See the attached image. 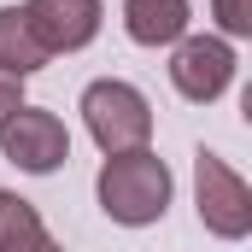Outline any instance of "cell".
<instances>
[{
  "instance_id": "6da1fadb",
  "label": "cell",
  "mask_w": 252,
  "mask_h": 252,
  "mask_svg": "<svg viewBox=\"0 0 252 252\" xmlns=\"http://www.w3.org/2000/svg\"><path fill=\"white\" fill-rule=\"evenodd\" d=\"M170 193H176V176L170 164L153 153V147H135V153H112L94 176V199L112 223L124 229H147V223H164L170 211Z\"/></svg>"
},
{
  "instance_id": "7a4b0ae2",
  "label": "cell",
  "mask_w": 252,
  "mask_h": 252,
  "mask_svg": "<svg viewBox=\"0 0 252 252\" xmlns=\"http://www.w3.org/2000/svg\"><path fill=\"white\" fill-rule=\"evenodd\" d=\"M82 124L94 135V147L112 158V153H135V147H147L153 141V106H147V94L124 82V76H100V82H88L82 88Z\"/></svg>"
},
{
  "instance_id": "3957f363",
  "label": "cell",
  "mask_w": 252,
  "mask_h": 252,
  "mask_svg": "<svg viewBox=\"0 0 252 252\" xmlns=\"http://www.w3.org/2000/svg\"><path fill=\"white\" fill-rule=\"evenodd\" d=\"M193 205H199L205 235H217V241H247L252 235V188H247V176L229 158L205 153V147L193 153Z\"/></svg>"
},
{
  "instance_id": "277c9868",
  "label": "cell",
  "mask_w": 252,
  "mask_h": 252,
  "mask_svg": "<svg viewBox=\"0 0 252 252\" xmlns=\"http://www.w3.org/2000/svg\"><path fill=\"white\" fill-rule=\"evenodd\" d=\"M235 41H223V35H182L176 47H170V88L188 100V106H211V100H223L229 88H235Z\"/></svg>"
},
{
  "instance_id": "5b68a950",
  "label": "cell",
  "mask_w": 252,
  "mask_h": 252,
  "mask_svg": "<svg viewBox=\"0 0 252 252\" xmlns=\"http://www.w3.org/2000/svg\"><path fill=\"white\" fill-rule=\"evenodd\" d=\"M0 158L18 164L24 176H53L64 158H70V129H64V118L41 112V106H18L0 124Z\"/></svg>"
},
{
  "instance_id": "8992f818",
  "label": "cell",
  "mask_w": 252,
  "mask_h": 252,
  "mask_svg": "<svg viewBox=\"0 0 252 252\" xmlns=\"http://www.w3.org/2000/svg\"><path fill=\"white\" fill-rule=\"evenodd\" d=\"M24 18H30L35 41L47 47V59H53V53H82L100 35L106 6L100 0H24Z\"/></svg>"
},
{
  "instance_id": "52a82bcc",
  "label": "cell",
  "mask_w": 252,
  "mask_h": 252,
  "mask_svg": "<svg viewBox=\"0 0 252 252\" xmlns=\"http://www.w3.org/2000/svg\"><path fill=\"white\" fill-rule=\"evenodd\" d=\"M193 24L188 0H124V35L135 47H176Z\"/></svg>"
},
{
  "instance_id": "ba28073f",
  "label": "cell",
  "mask_w": 252,
  "mask_h": 252,
  "mask_svg": "<svg viewBox=\"0 0 252 252\" xmlns=\"http://www.w3.org/2000/svg\"><path fill=\"white\" fill-rule=\"evenodd\" d=\"M0 70L18 76V82H30L35 70H47V47L35 41L24 6H0Z\"/></svg>"
},
{
  "instance_id": "9c48e42d",
  "label": "cell",
  "mask_w": 252,
  "mask_h": 252,
  "mask_svg": "<svg viewBox=\"0 0 252 252\" xmlns=\"http://www.w3.org/2000/svg\"><path fill=\"white\" fill-rule=\"evenodd\" d=\"M0 252H64V247L47 235V223H41V211H35L30 223H18V229L0 241Z\"/></svg>"
},
{
  "instance_id": "30bf717a",
  "label": "cell",
  "mask_w": 252,
  "mask_h": 252,
  "mask_svg": "<svg viewBox=\"0 0 252 252\" xmlns=\"http://www.w3.org/2000/svg\"><path fill=\"white\" fill-rule=\"evenodd\" d=\"M211 18H217L223 41H247L252 35V0H211Z\"/></svg>"
},
{
  "instance_id": "8fae6325",
  "label": "cell",
  "mask_w": 252,
  "mask_h": 252,
  "mask_svg": "<svg viewBox=\"0 0 252 252\" xmlns=\"http://www.w3.org/2000/svg\"><path fill=\"white\" fill-rule=\"evenodd\" d=\"M30 217H35V205H30V199H18L12 188H0V241H6L18 223H30Z\"/></svg>"
},
{
  "instance_id": "7c38bea8",
  "label": "cell",
  "mask_w": 252,
  "mask_h": 252,
  "mask_svg": "<svg viewBox=\"0 0 252 252\" xmlns=\"http://www.w3.org/2000/svg\"><path fill=\"white\" fill-rule=\"evenodd\" d=\"M18 106H30V100H24V82H18V76H6V70H0V124H6V118H12V112H18Z\"/></svg>"
}]
</instances>
